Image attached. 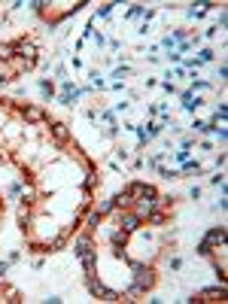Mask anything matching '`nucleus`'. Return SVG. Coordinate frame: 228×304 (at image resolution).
<instances>
[{
	"label": "nucleus",
	"mask_w": 228,
	"mask_h": 304,
	"mask_svg": "<svg viewBox=\"0 0 228 304\" xmlns=\"http://www.w3.org/2000/svg\"><path fill=\"white\" fill-rule=\"evenodd\" d=\"M89 289H92L95 295H100V298H107V301H116V292H110V289H103V286H100L98 280H89Z\"/></svg>",
	"instance_id": "7ed1b4c3"
},
{
	"label": "nucleus",
	"mask_w": 228,
	"mask_h": 304,
	"mask_svg": "<svg viewBox=\"0 0 228 304\" xmlns=\"http://www.w3.org/2000/svg\"><path fill=\"white\" fill-rule=\"evenodd\" d=\"M76 256L82 259V265H85V271H89V274H95V256H92V246L85 243V240H82V243L76 246Z\"/></svg>",
	"instance_id": "f257e3e1"
},
{
	"label": "nucleus",
	"mask_w": 228,
	"mask_h": 304,
	"mask_svg": "<svg viewBox=\"0 0 228 304\" xmlns=\"http://www.w3.org/2000/svg\"><path fill=\"white\" fill-rule=\"evenodd\" d=\"M137 222H140L137 216H125V219H122V228H125V231H134V228H137Z\"/></svg>",
	"instance_id": "20e7f679"
},
{
	"label": "nucleus",
	"mask_w": 228,
	"mask_h": 304,
	"mask_svg": "<svg viewBox=\"0 0 228 304\" xmlns=\"http://www.w3.org/2000/svg\"><path fill=\"white\" fill-rule=\"evenodd\" d=\"M216 240H219V243L225 240V228H213V231H210V235H207V240H201L198 253H204V256H207V253H210V243H216Z\"/></svg>",
	"instance_id": "f03ea898"
}]
</instances>
